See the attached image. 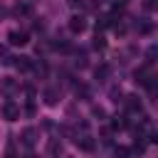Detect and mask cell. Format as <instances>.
Here are the masks:
<instances>
[{
    "label": "cell",
    "mask_w": 158,
    "mask_h": 158,
    "mask_svg": "<svg viewBox=\"0 0 158 158\" xmlns=\"http://www.w3.org/2000/svg\"><path fill=\"white\" fill-rule=\"evenodd\" d=\"M27 42H30V35L22 32V30H12V32L7 35V44H10V47H25Z\"/></svg>",
    "instance_id": "obj_1"
},
{
    "label": "cell",
    "mask_w": 158,
    "mask_h": 158,
    "mask_svg": "<svg viewBox=\"0 0 158 158\" xmlns=\"http://www.w3.org/2000/svg\"><path fill=\"white\" fill-rule=\"evenodd\" d=\"M2 118H5V121H17V118H20V106H17L12 99H7V101L2 104Z\"/></svg>",
    "instance_id": "obj_2"
},
{
    "label": "cell",
    "mask_w": 158,
    "mask_h": 158,
    "mask_svg": "<svg viewBox=\"0 0 158 158\" xmlns=\"http://www.w3.org/2000/svg\"><path fill=\"white\" fill-rule=\"evenodd\" d=\"M20 141H22V146H25V148H32V146H35V141H37V131H35L32 126L22 128V133H20Z\"/></svg>",
    "instance_id": "obj_3"
},
{
    "label": "cell",
    "mask_w": 158,
    "mask_h": 158,
    "mask_svg": "<svg viewBox=\"0 0 158 158\" xmlns=\"http://www.w3.org/2000/svg\"><path fill=\"white\" fill-rule=\"evenodd\" d=\"M69 30H72L74 35L84 32V30H86V20H84L81 15H72V17H69Z\"/></svg>",
    "instance_id": "obj_4"
},
{
    "label": "cell",
    "mask_w": 158,
    "mask_h": 158,
    "mask_svg": "<svg viewBox=\"0 0 158 158\" xmlns=\"http://www.w3.org/2000/svg\"><path fill=\"white\" fill-rule=\"evenodd\" d=\"M123 101H126L128 114H141V109H143V106H141V99H138V96H133V94H131V96H126Z\"/></svg>",
    "instance_id": "obj_5"
},
{
    "label": "cell",
    "mask_w": 158,
    "mask_h": 158,
    "mask_svg": "<svg viewBox=\"0 0 158 158\" xmlns=\"http://www.w3.org/2000/svg\"><path fill=\"white\" fill-rule=\"evenodd\" d=\"M77 146L89 153V151H94V138H91V136H79V138H77Z\"/></svg>",
    "instance_id": "obj_6"
},
{
    "label": "cell",
    "mask_w": 158,
    "mask_h": 158,
    "mask_svg": "<svg viewBox=\"0 0 158 158\" xmlns=\"http://www.w3.org/2000/svg\"><path fill=\"white\" fill-rule=\"evenodd\" d=\"M20 72H30L32 69V62H30V57H15V62H12Z\"/></svg>",
    "instance_id": "obj_7"
},
{
    "label": "cell",
    "mask_w": 158,
    "mask_h": 158,
    "mask_svg": "<svg viewBox=\"0 0 158 158\" xmlns=\"http://www.w3.org/2000/svg\"><path fill=\"white\" fill-rule=\"evenodd\" d=\"M109 72H111V69H109V64H99V67L94 69V79H99V81H104V79L109 77Z\"/></svg>",
    "instance_id": "obj_8"
},
{
    "label": "cell",
    "mask_w": 158,
    "mask_h": 158,
    "mask_svg": "<svg viewBox=\"0 0 158 158\" xmlns=\"http://www.w3.org/2000/svg\"><path fill=\"white\" fill-rule=\"evenodd\" d=\"M133 77H136V81H138V84H143V86H146V84L151 81V77H148V72H146V67H141V69H136V72H133Z\"/></svg>",
    "instance_id": "obj_9"
},
{
    "label": "cell",
    "mask_w": 158,
    "mask_h": 158,
    "mask_svg": "<svg viewBox=\"0 0 158 158\" xmlns=\"http://www.w3.org/2000/svg\"><path fill=\"white\" fill-rule=\"evenodd\" d=\"M44 101H47L49 106H54V104L59 101V91H57V89H44Z\"/></svg>",
    "instance_id": "obj_10"
},
{
    "label": "cell",
    "mask_w": 158,
    "mask_h": 158,
    "mask_svg": "<svg viewBox=\"0 0 158 158\" xmlns=\"http://www.w3.org/2000/svg\"><path fill=\"white\" fill-rule=\"evenodd\" d=\"M156 62H158V44L148 47V52H146V64H156Z\"/></svg>",
    "instance_id": "obj_11"
},
{
    "label": "cell",
    "mask_w": 158,
    "mask_h": 158,
    "mask_svg": "<svg viewBox=\"0 0 158 158\" xmlns=\"http://www.w3.org/2000/svg\"><path fill=\"white\" fill-rule=\"evenodd\" d=\"M94 47H96V49H104V47H106V40H104V35H101V32H96V35H94Z\"/></svg>",
    "instance_id": "obj_12"
},
{
    "label": "cell",
    "mask_w": 158,
    "mask_h": 158,
    "mask_svg": "<svg viewBox=\"0 0 158 158\" xmlns=\"http://www.w3.org/2000/svg\"><path fill=\"white\" fill-rule=\"evenodd\" d=\"M111 126H114V128H123V126H126V118H123V116H114Z\"/></svg>",
    "instance_id": "obj_13"
},
{
    "label": "cell",
    "mask_w": 158,
    "mask_h": 158,
    "mask_svg": "<svg viewBox=\"0 0 158 158\" xmlns=\"http://www.w3.org/2000/svg\"><path fill=\"white\" fill-rule=\"evenodd\" d=\"M116 158H131V151L123 148V146H118V148H116Z\"/></svg>",
    "instance_id": "obj_14"
},
{
    "label": "cell",
    "mask_w": 158,
    "mask_h": 158,
    "mask_svg": "<svg viewBox=\"0 0 158 158\" xmlns=\"http://www.w3.org/2000/svg\"><path fill=\"white\" fill-rule=\"evenodd\" d=\"M5 158H15V143H12V138L7 141V148H5Z\"/></svg>",
    "instance_id": "obj_15"
},
{
    "label": "cell",
    "mask_w": 158,
    "mask_h": 158,
    "mask_svg": "<svg viewBox=\"0 0 158 158\" xmlns=\"http://www.w3.org/2000/svg\"><path fill=\"white\" fill-rule=\"evenodd\" d=\"M118 96H121V89H111V99L118 101Z\"/></svg>",
    "instance_id": "obj_16"
},
{
    "label": "cell",
    "mask_w": 158,
    "mask_h": 158,
    "mask_svg": "<svg viewBox=\"0 0 158 158\" xmlns=\"http://www.w3.org/2000/svg\"><path fill=\"white\" fill-rule=\"evenodd\" d=\"M15 10H17V12H27V10H30V7H27V5H25V2H20V5H17V7H15Z\"/></svg>",
    "instance_id": "obj_17"
},
{
    "label": "cell",
    "mask_w": 158,
    "mask_h": 158,
    "mask_svg": "<svg viewBox=\"0 0 158 158\" xmlns=\"http://www.w3.org/2000/svg\"><path fill=\"white\" fill-rule=\"evenodd\" d=\"M69 5H72V7H81L84 2H81V0H69Z\"/></svg>",
    "instance_id": "obj_18"
},
{
    "label": "cell",
    "mask_w": 158,
    "mask_h": 158,
    "mask_svg": "<svg viewBox=\"0 0 158 158\" xmlns=\"http://www.w3.org/2000/svg\"><path fill=\"white\" fill-rule=\"evenodd\" d=\"M151 141H153V143H158V131H153V133H151Z\"/></svg>",
    "instance_id": "obj_19"
},
{
    "label": "cell",
    "mask_w": 158,
    "mask_h": 158,
    "mask_svg": "<svg viewBox=\"0 0 158 158\" xmlns=\"http://www.w3.org/2000/svg\"><path fill=\"white\" fill-rule=\"evenodd\" d=\"M25 158H35V156H32V153H27V156H25Z\"/></svg>",
    "instance_id": "obj_20"
},
{
    "label": "cell",
    "mask_w": 158,
    "mask_h": 158,
    "mask_svg": "<svg viewBox=\"0 0 158 158\" xmlns=\"http://www.w3.org/2000/svg\"><path fill=\"white\" fill-rule=\"evenodd\" d=\"M2 12H5V10H2V7H0V17H2Z\"/></svg>",
    "instance_id": "obj_21"
}]
</instances>
